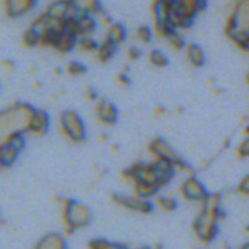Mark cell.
Masks as SVG:
<instances>
[{
  "instance_id": "obj_1",
  "label": "cell",
  "mask_w": 249,
  "mask_h": 249,
  "mask_svg": "<svg viewBox=\"0 0 249 249\" xmlns=\"http://www.w3.org/2000/svg\"><path fill=\"white\" fill-rule=\"evenodd\" d=\"M175 173L177 170L172 162L153 160L150 163H134L122 172V178L131 184L146 182V184L155 185L158 189H162L172 181Z\"/></svg>"
},
{
  "instance_id": "obj_2",
  "label": "cell",
  "mask_w": 249,
  "mask_h": 249,
  "mask_svg": "<svg viewBox=\"0 0 249 249\" xmlns=\"http://www.w3.org/2000/svg\"><path fill=\"white\" fill-rule=\"evenodd\" d=\"M223 218L220 195H212L202 202V208L195 218L192 230L202 245L207 246L213 242L219 232V221Z\"/></svg>"
},
{
  "instance_id": "obj_3",
  "label": "cell",
  "mask_w": 249,
  "mask_h": 249,
  "mask_svg": "<svg viewBox=\"0 0 249 249\" xmlns=\"http://www.w3.org/2000/svg\"><path fill=\"white\" fill-rule=\"evenodd\" d=\"M34 109L28 104H15L0 111V145L17 134H27Z\"/></svg>"
},
{
  "instance_id": "obj_4",
  "label": "cell",
  "mask_w": 249,
  "mask_h": 249,
  "mask_svg": "<svg viewBox=\"0 0 249 249\" xmlns=\"http://www.w3.org/2000/svg\"><path fill=\"white\" fill-rule=\"evenodd\" d=\"M225 34L246 51L249 45V0H233L225 23Z\"/></svg>"
},
{
  "instance_id": "obj_5",
  "label": "cell",
  "mask_w": 249,
  "mask_h": 249,
  "mask_svg": "<svg viewBox=\"0 0 249 249\" xmlns=\"http://www.w3.org/2000/svg\"><path fill=\"white\" fill-rule=\"evenodd\" d=\"M62 220L65 225V235H67L89 226L92 220V213L83 202L65 199L62 202Z\"/></svg>"
},
{
  "instance_id": "obj_6",
  "label": "cell",
  "mask_w": 249,
  "mask_h": 249,
  "mask_svg": "<svg viewBox=\"0 0 249 249\" xmlns=\"http://www.w3.org/2000/svg\"><path fill=\"white\" fill-rule=\"evenodd\" d=\"M206 5L207 0H174L170 7V23L177 31L190 28Z\"/></svg>"
},
{
  "instance_id": "obj_7",
  "label": "cell",
  "mask_w": 249,
  "mask_h": 249,
  "mask_svg": "<svg viewBox=\"0 0 249 249\" xmlns=\"http://www.w3.org/2000/svg\"><path fill=\"white\" fill-rule=\"evenodd\" d=\"M60 126L63 135L72 142H83L87 138L84 119L74 109H66L60 117Z\"/></svg>"
},
{
  "instance_id": "obj_8",
  "label": "cell",
  "mask_w": 249,
  "mask_h": 249,
  "mask_svg": "<svg viewBox=\"0 0 249 249\" xmlns=\"http://www.w3.org/2000/svg\"><path fill=\"white\" fill-rule=\"evenodd\" d=\"M112 201L117 206L138 214H150L155 208V203H152V201L142 199L135 195L129 196V195L113 194L112 195Z\"/></svg>"
},
{
  "instance_id": "obj_9",
  "label": "cell",
  "mask_w": 249,
  "mask_h": 249,
  "mask_svg": "<svg viewBox=\"0 0 249 249\" xmlns=\"http://www.w3.org/2000/svg\"><path fill=\"white\" fill-rule=\"evenodd\" d=\"M66 28L78 38L92 36L97 28V18L94 15L79 14L66 21Z\"/></svg>"
},
{
  "instance_id": "obj_10",
  "label": "cell",
  "mask_w": 249,
  "mask_h": 249,
  "mask_svg": "<svg viewBox=\"0 0 249 249\" xmlns=\"http://www.w3.org/2000/svg\"><path fill=\"white\" fill-rule=\"evenodd\" d=\"M180 192H181L182 198L186 199V201L199 202V203L206 201L207 197L209 196L208 190L204 186L203 182L198 178L195 177L194 174L189 175L185 179V181L181 185V189H180Z\"/></svg>"
},
{
  "instance_id": "obj_11",
  "label": "cell",
  "mask_w": 249,
  "mask_h": 249,
  "mask_svg": "<svg viewBox=\"0 0 249 249\" xmlns=\"http://www.w3.org/2000/svg\"><path fill=\"white\" fill-rule=\"evenodd\" d=\"M148 151L155 160H168L173 164L180 158V156H178L170 143H168V141L160 136H157L148 143Z\"/></svg>"
},
{
  "instance_id": "obj_12",
  "label": "cell",
  "mask_w": 249,
  "mask_h": 249,
  "mask_svg": "<svg viewBox=\"0 0 249 249\" xmlns=\"http://www.w3.org/2000/svg\"><path fill=\"white\" fill-rule=\"evenodd\" d=\"M95 114L97 121L105 125H114L118 121L119 112L113 102L106 99H99L95 106Z\"/></svg>"
},
{
  "instance_id": "obj_13",
  "label": "cell",
  "mask_w": 249,
  "mask_h": 249,
  "mask_svg": "<svg viewBox=\"0 0 249 249\" xmlns=\"http://www.w3.org/2000/svg\"><path fill=\"white\" fill-rule=\"evenodd\" d=\"M38 0H2V7L10 18L24 16L36 7Z\"/></svg>"
},
{
  "instance_id": "obj_14",
  "label": "cell",
  "mask_w": 249,
  "mask_h": 249,
  "mask_svg": "<svg viewBox=\"0 0 249 249\" xmlns=\"http://www.w3.org/2000/svg\"><path fill=\"white\" fill-rule=\"evenodd\" d=\"M77 40H78V36L66 28L65 31L56 34V36L51 39L48 48L53 49V50H56L60 53H71L73 49H75Z\"/></svg>"
},
{
  "instance_id": "obj_15",
  "label": "cell",
  "mask_w": 249,
  "mask_h": 249,
  "mask_svg": "<svg viewBox=\"0 0 249 249\" xmlns=\"http://www.w3.org/2000/svg\"><path fill=\"white\" fill-rule=\"evenodd\" d=\"M50 129V116L44 109H34L28 124V131L27 133L36 136H43Z\"/></svg>"
},
{
  "instance_id": "obj_16",
  "label": "cell",
  "mask_w": 249,
  "mask_h": 249,
  "mask_svg": "<svg viewBox=\"0 0 249 249\" xmlns=\"http://www.w3.org/2000/svg\"><path fill=\"white\" fill-rule=\"evenodd\" d=\"M33 249H68L66 235L58 232H49L38 240Z\"/></svg>"
},
{
  "instance_id": "obj_17",
  "label": "cell",
  "mask_w": 249,
  "mask_h": 249,
  "mask_svg": "<svg viewBox=\"0 0 249 249\" xmlns=\"http://www.w3.org/2000/svg\"><path fill=\"white\" fill-rule=\"evenodd\" d=\"M185 57H186L187 62L195 68L203 67L206 63V53H204L203 49L197 44H187L185 48Z\"/></svg>"
},
{
  "instance_id": "obj_18",
  "label": "cell",
  "mask_w": 249,
  "mask_h": 249,
  "mask_svg": "<svg viewBox=\"0 0 249 249\" xmlns=\"http://www.w3.org/2000/svg\"><path fill=\"white\" fill-rule=\"evenodd\" d=\"M72 6L78 14H87L97 16L102 11L100 0H70Z\"/></svg>"
},
{
  "instance_id": "obj_19",
  "label": "cell",
  "mask_w": 249,
  "mask_h": 249,
  "mask_svg": "<svg viewBox=\"0 0 249 249\" xmlns=\"http://www.w3.org/2000/svg\"><path fill=\"white\" fill-rule=\"evenodd\" d=\"M105 39L119 46L126 39L125 27L122 23H118V22H112L109 26L106 27V38Z\"/></svg>"
},
{
  "instance_id": "obj_20",
  "label": "cell",
  "mask_w": 249,
  "mask_h": 249,
  "mask_svg": "<svg viewBox=\"0 0 249 249\" xmlns=\"http://www.w3.org/2000/svg\"><path fill=\"white\" fill-rule=\"evenodd\" d=\"M117 48L118 46L116 44L111 43L107 39H105L104 41L99 43L96 51H95V58L99 61L100 63H106L108 61H111L114 57V55L117 53Z\"/></svg>"
},
{
  "instance_id": "obj_21",
  "label": "cell",
  "mask_w": 249,
  "mask_h": 249,
  "mask_svg": "<svg viewBox=\"0 0 249 249\" xmlns=\"http://www.w3.org/2000/svg\"><path fill=\"white\" fill-rule=\"evenodd\" d=\"M158 189L155 185L146 184V182H135L133 184V191L134 195L142 199H147V201H152L153 198L158 196Z\"/></svg>"
},
{
  "instance_id": "obj_22",
  "label": "cell",
  "mask_w": 249,
  "mask_h": 249,
  "mask_svg": "<svg viewBox=\"0 0 249 249\" xmlns=\"http://www.w3.org/2000/svg\"><path fill=\"white\" fill-rule=\"evenodd\" d=\"M148 62L156 68H165L169 65V58L160 49H152L148 53Z\"/></svg>"
},
{
  "instance_id": "obj_23",
  "label": "cell",
  "mask_w": 249,
  "mask_h": 249,
  "mask_svg": "<svg viewBox=\"0 0 249 249\" xmlns=\"http://www.w3.org/2000/svg\"><path fill=\"white\" fill-rule=\"evenodd\" d=\"M97 46H99V43L92 38V36H79L75 44V49L80 53H95Z\"/></svg>"
},
{
  "instance_id": "obj_24",
  "label": "cell",
  "mask_w": 249,
  "mask_h": 249,
  "mask_svg": "<svg viewBox=\"0 0 249 249\" xmlns=\"http://www.w3.org/2000/svg\"><path fill=\"white\" fill-rule=\"evenodd\" d=\"M155 206H157L163 212H174L178 208L177 199L169 196H157L155 198Z\"/></svg>"
},
{
  "instance_id": "obj_25",
  "label": "cell",
  "mask_w": 249,
  "mask_h": 249,
  "mask_svg": "<svg viewBox=\"0 0 249 249\" xmlns=\"http://www.w3.org/2000/svg\"><path fill=\"white\" fill-rule=\"evenodd\" d=\"M89 249H128L125 246H122L119 243L111 242V241L104 240V238H94L88 243Z\"/></svg>"
},
{
  "instance_id": "obj_26",
  "label": "cell",
  "mask_w": 249,
  "mask_h": 249,
  "mask_svg": "<svg viewBox=\"0 0 249 249\" xmlns=\"http://www.w3.org/2000/svg\"><path fill=\"white\" fill-rule=\"evenodd\" d=\"M22 43L27 48H36V46L40 45V34L34 28L29 27L22 36Z\"/></svg>"
},
{
  "instance_id": "obj_27",
  "label": "cell",
  "mask_w": 249,
  "mask_h": 249,
  "mask_svg": "<svg viewBox=\"0 0 249 249\" xmlns=\"http://www.w3.org/2000/svg\"><path fill=\"white\" fill-rule=\"evenodd\" d=\"M165 40L168 41V44L170 45V48L175 51H181L185 50L186 48V41H185L184 36L179 33V31H175L173 33H170L169 36L165 38Z\"/></svg>"
},
{
  "instance_id": "obj_28",
  "label": "cell",
  "mask_w": 249,
  "mask_h": 249,
  "mask_svg": "<svg viewBox=\"0 0 249 249\" xmlns=\"http://www.w3.org/2000/svg\"><path fill=\"white\" fill-rule=\"evenodd\" d=\"M135 36L138 40L143 44H150L153 39V29L147 26H140L135 32Z\"/></svg>"
},
{
  "instance_id": "obj_29",
  "label": "cell",
  "mask_w": 249,
  "mask_h": 249,
  "mask_svg": "<svg viewBox=\"0 0 249 249\" xmlns=\"http://www.w3.org/2000/svg\"><path fill=\"white\" fill-rule=\"evenodd\" d=\"M66 72L70 75H82L87 72V66L79 61H71L67 65Z\"/></svg>"
},
{
  "instance_id": "obj_30",
  "label": "cell",
  "mask_w": 249,
  "mask_h": 249,
  "mask_svg": "<svg viewBox=\"0 0 249 249\" xmlns=\"http://www.w3.org/2000/svg\"><path fill=\"white\" fill-rule=\"evenodd\" d=\"M237 156L242 160L249 157V135L246 136L237 146Z\"/></svg>"
},
{
  "instance_id": "obj_31",
  "label": "cell",
  "mask_w": 249,
  "mask_h": 249,
  "mask_svg": "<svg viewBox=\"0 0 249 249\" xmlns=\"http://www.w3.org/2000/svg\"><path fill=\"white\" fill-rule=\"evenodd\" d=\"M126 55H128V58L130 61H138L140 60L141 56H142V50H141L139 46H130V48L128 49Z\"/></svg>"
},
{
  "instance_id": "obj_32",
  "label": "cell",
  "mask_w": 249,
  "mask_h": 249,
  "mask_svg": "<svg viewBox=\"0 0 249 249\" xmlns=\"http://www.w3.org/2000/svg\"><path fill=\"white\" fill-rule=\"evenodd\" d=\"M117 83H118L119 85H122V87H129V85H130L131 80L130 78H129L128 71L123 70L118 75H117Z\"/></svg>"
},
{
  "instance_id": "obj_33",
  "label": "cell",
  "mask_w": 249,
  "mask_h": 249,
  "mask_svg": "<svg viewBox=\"0 0 249 249\" xmlns=\"http://www.w3.org/2000/svg\"><path fill=\"white\" fill-rule=\"evenodd\" d=\"M238 192L245 196H249V175H246L242 180L240 181L237 186Z\"/></svg>"
},
{
  "instance_id": "obj_34",
  "label": "cell",
  "mask_w": 249,
  "mask_h": 249,
  "mask_svg": "<svg viewBox=\"0 0 249 249\" xmlns=\"http://www.w3.org/2000/svg\"><path fill=\"white\" fill-rule=\"evenodd\" d=\"M85 96L89 101H97L99 100V95H97V91L94 89V88L89 87L87 88V91H85Z\"/></svg>"
},
{
  "instance_id": "obj_35",
  "label": "cell",
  "mask_w": 249,
  "mask_h": 249,
  "mask_svg": "<svg viewBox=\"0 0 249 249\" xmlns=\"http://www.w3.org/2000/svg\"><path fill=\"white\" fill-rule=\"evenodd\" d=\"M167 113V109L163 106H156L155 111H153V116L155 117H163Z\"/></svg>"
},
{
  "instance_id": "obj_36",
  "label": "cell",
  "mask_w": 249,
  "mask_h": 249,
  "mask_svg": "<svg viewBox=\"0 0 249 249\" xmlns=\"http://www.w3.org/2000/svg\"><path fill=\"white\" fill-rule=\"evenodd\" d=\"M1 65H2V67L5 68V70H7V71H11V70H14V62H12L11 60H9V58H6V60H4L1 62Z\"/></svg>"
},
{
  "instance_id": "obj_37",
  "label": "cell",
  "mask_w": 249,
  "mask_h": 249,
  "mask_svg": "<svg viewBox=\"0 0 249 249\" xmlns=\"http://www.w3.org/2000/svg\"><path fill=\"white\" fill-rule=\"evenodd\" d=\"M2 225H4V219H2L1 214H0V228H1Z\"/></svg>"
},
{
  "instance_id": "obj_38",
  "label": "cell",
  "mask_w": 249,
  "mask_h": 249,
  "mask_svg": "<svg viewBox=\"0 0 249 249\" xmlns=\"http://www.w3.org/2000/svg\"><path fill=\"white\" fill-rule=\"evenodd\" d=\"M246 80H247V83L249 84V72H248V74H247V78H246Z\"/></svg>"
},
{
  "instance_id": "obj_39",
  "label": "cell",
  "mask_w": 249,
  "mask_h": 249,
  "mask_svg": "<svg viewBox=\"0 0 249 249\" xmlns=\"http://www.w3.org/2000/svg\"><path fill=\"white\" fill-rule=\"evenodd\" d=\"M247 135H249V124H248V126H247Z\"/></svg>"
},
{
  "instance_id": "obj_40",
  "label": "cell",
  "mask_w": 249,
  "mask_h": 249,
  "mask_svg": "<svg viewBox=\"0 0 249 249\" xmlns=\"http://www.w3.org/2000/svg\"><path fill=\"white\" fill-rule=\"evenodd\" d=\"M195 249H198V248H195Z\"/></svg>"
}]
</instances>
